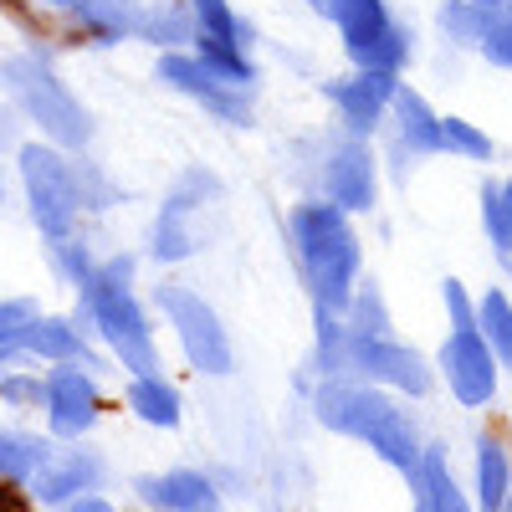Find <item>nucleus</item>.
Segmentation results:
<instances>
[{"label":"nucleus","mask_w":512,"mask_h":512,"mask_svg":"<svg viewBox=\"0 0 512 512\" xmlns=\"http://www.w3.org/2000/svg\"><path fill=\"white\" fill-rule=\"evenodd\" d=\"M134 272L139 262L134 256H108V262L93 267V277L82 282V313L98 328V338L118 354L123 369L134 374H159V344H154V328L149 313L134 297Z\"/></svg>","instance_id":"nucleus-3"},{"label":"nucleus","mask_w":512,"mask_h":512,"mask_svg":"<svg viewBox=\"0 0 512 512\" xmlns=\"http://www.w3.org/2000/svg\"><path fill=\"white\" fill-rule=\"evenodd\" d=\"M415 512H420V507H415Z\"/></svg>","instance_id":"nucleus-44"},{"label":"nucleus","mask_w":512,"mask_h":512,"mask_svg":"<svg viewBox=\"0 0 512 512\" xmlns=\"http://www.w3.org/2000/svg\"><path fill=\"white\" fill-rule=\"evenodd\" d=\"M441 308H446V344L436 349V374L451 390V400L461 410H487L497 400V384H502V364L487 344V333L477 323V297L461 287V277L441 282Z\"/></svg>","instance_id":"nucleus-4"},{"label":"nucleus","mask_w":512,"mask_h":512,"mask_svg":"<svg viewBox=\"0 0 512 512\" xmlns=\"http://www.w3.org/2000/svg\"><path fill=\"white\" fill-rule=\"evenodd\" d=\"M200 512H221V502H210V507H200Z\"/></svg>","instance_id":"nucleus-39"},{"label":"nucleus","mask_w":512,"mask_h":512,"mask_svg":"<svg viewBox=\"0 0 512 512\" xmlns=\"http://www.w3.org/2000/svg\"><path fill=\"white\" fill-rule=\"evenodd\" d=\"M492 6H502V0H492Z\"/></svg>","instance_id":"nucleus-43"},{"label":"nucleus","mask_w":512,"mask_h":512,"mask_svg":"<svg viewBox=\"0 0 512 512\" xmlns=\"http://www.w3.org/2000/svg\"><path fill=\"white\" fill-rule=\"evenodd\" d=\"M0 190H6V180H0Z\"/></svg>","instance_id":"nucleus-42"},{"label":"nucleus","mask_w":512,"mask_h":512,"mask_svg":"<svg viewBox=\"0 0 512 512\" xmlns=\"http://www.w3.org/2000/svg\"><path fill=\"white\" fill-rule=\"evenodd\" d=\"M72 512H113V507H108L103 497H77V502H72Z\"/></svg>","instance_id":"nucleus-36"},{"label":"nucleus","mask_w":512,"mask_h":512,"mask_svg":"<svg viewBox=\"0 0 512 512\" xmlns=\"http://www.w3.org/2000/svg\"><path fill=\"white\" fill-rule=\"evenodd\" d=\"M21 180H26V200H31V221L41 226L47 241H62L77 231L82 210V175L77 159H67L57 144H21Z\"/></svg>","instance_id":"nucleus-8"},{"label":"nucleus","mask_w":512,"mask_h":512,"mask_svg":"<svg viewBox=\"0 0 512 512\" xmlns=\"http://www.w3.org/2000/svg\"><path fill=\"white\" fill-rule=\"evenodd\" d=\"M139 41H149L159 52H195L200 21L190 11V0H149L139 11Z\"/></svg>","instance_id":"nucleus-20"},{"label":"nucleus","mask_w":512,"mask_h":512,"mask_svg":"<svg viewBox=\"0 0 512 512\" xmlns=\"http://www.w3.org/2000/svg\"><path fill=\"white\" fill-rule=\"evenodd\" d=\"M21 354H36V359H52V364H82V369H98L93 349L82 344V328H72L67 318H31L21 328Z\"/></svg>","instance_id":"nucleus-21"},{"label":"nucleus","mask_w":512,"mask_h":512,"mask_svg":"<svg viewBox=\"0 0 512 512\" xmlns=\"http://www.w3.org/2000/svg\"><path fill=\"white\" fill-rule=\"evenodd\" d=\"M139 0H67V26L88 36L93 47H118L139 36Z\"/></svg>","instance_id":"nucleus-18"},{"label":"nucleus","mask_w":512,"mask_h":512,"mask_svg":"<svg viewBox=\"0 0 512 512\" xmlns=\"http://www.w3.org/2000/svg\"><path fill=\"white\" fill-rule=\"evenodd\" d=\"M441 134H446V154L461 159V164H492L497 159V139L487 128H477L472 118H441Z\"/></svg>","instance_id":"nucleus-29"},{"label":"nucleus","mask_w":512,"mask_h":512,"mask_svg":"<svg viewBox=\"0 0 512 512\" xmlns=\"http://www.w3.org/2000/svg\"><path fill=\"white\" fill-rule=\"evenodd\" d=\"M502 512H512V492H507V502H502Z\"/></svg>","instance_id":"nucleus-40"},{"label":"nucleus","mask_w":512,"mask_h":512,"mask_svg":"<svg viewBox=\"0 0 512 512\" xmlns=\"http://www.w3.org/2000/svg\"><path fill=\"white\" fill-rule=\"evenodd\" d=\"M477 323L487 333L502 374H512V287H487L477 297Z\"/></svg>","instance_id":"nucleus-27"},{"label":"nucleus","mask_w":512,"mask_h":512,"mask_svg":"<svg viewBox=\"0 0 512 512\" xmlns=\"http://www.w3.org/2000/svg\"><path fill=\"white\" fill-rule=\"evenodd\" d=\"M492 21H497L492 0H441L436 6V31L456 52H482V41L492 36Z\"/></svg>","instance_id":"nucleus-22"},{"label":"nucleus","mask_w":512,"mask_h":512,"mask_svg":"<svg viewBox=\"0 0 512 512\" xmlns=\"http://www.w3.org/2000/svg\"><path fill=\"white\" fill-rule=\"evenodd\" d=\"M477 210H482V236L487 246L502 256H512V175H487L477 190Z\"/></svg>","instance_id":"nucleus-25"},{"label":"nucleus","mask_w":512,"mask_h":512,"mask_svg":"<svg viewBox=\"0 0 512 512\" xmlns=\"http://www.w3.org/2000/svg\"><path fill=\"white\" fill-rule=\"evenodd\" d=\"M405 88L400 72H379V67H349L323 82V98L333 108V123L349 128L359 139H374L379 128H390L395 93Z\"/></svg>","instance_id":"nucleus-13"},{"label":"nucleus","mask_w":512,"mask_h":512,"mask_svg":"<svg viewBox=\"0 0 512 512\" xmlns=\"http://www.w3.org/2000/svg\"><path fill=\"white\" fill-rule=\"evenodd\" d=\"M221 200V180L210 175L205 164H190L185 175L169 185L159 216H154V231H149V256L154 262H190L200 251V210Z\"/></svg>","instance_id":"nucleus-12"},{"label":"nucleus","mask_w":512,"mask_h":512,"mask_svg":"<svg viewBox=\"0 0 512 512\" xmlns=\"http://www.w3.org/2000/svg\"><path fill=\"white\" fill-rule=\"evenodd\" d=\"M303 6H308L313 16H328V11H333V0H303Z\"/></svg>","instance_id":"nucleus-37"},{"label":"nucleus","mask_w":512,"mask_h":512,"mask_svg":"<svg viewBox=\"0 0 512 512\" xmlns=\"http://www.w3.org/2000/svg\"><path fill=\"white\" fill-rule=\"evenodd\" d=\"M313 374L349 379V318L344 313H313Z\"/></svg>","instance_id":"nucleus-26"},{"label":"nucleus","mask_w":512,"mask_h":512,"mask_svg":"<svg viewBox=\"0 0 512 512\" xmlns=\"http://www.w3.org/2000/svg\"><path fill=\"white\" fill-rule=\"evenodd\" d=\"M128 410H134L144 425H154V431H175V425L185 420L180 390L164 374H134L128 379Z\"/></svg>","instance_id":"nucleus-24"},{"label":"nucleus","mask_w":512,"mask_h":512,"mask_svg":"<svg viewBox=\"0 0 512 512\" xmlns=\"http://www.w3.org/2000/svg\"><path fill=\"white\" fill-rule=\"evenodd\" d=\"M349 379L395 390L405 400H425L436 390V364L425 359L415 344H405L400 333H359L349 328Z\"/></svg>","instance_id":"nucleus-10"},{"label":"nucleus","mask_w":512,"mask_h":512,"mask_svg":"<svg viewBox=\"0 0 512 512\" xmlns=\"http://www.w3.org/2000/svg\"><path fill=\"white\" fill-rule=\"evenodd\" d=\"M349 328L359 333H395V313H390V297H384L379 277H359L354 287V303H349Z\"/></svg>","instance_id":"nucleus-28"},{"label":"nucleus","mask_w":512,"mask_h":512,"mask_svg":"<svg viewBox=\"0 0 512 512\" xmlns=\"http://www.w3.org/2000/svg\"><path fill=\"white\" fill-rule=\"evenodd\" d=\"M139 497L159 512H200L210 502H221L216 482H210L205 472H195V466H175V472H154V477H139L134 482Z\"/></svg>","instance_id":"nucleus-19"},{"label":"nucleus","mask_w":512,"mask_h":512,"mask_svg":"<svg viewBox=\"0 0 512 512\" xmlns=\"http://www.w3.org/2000/svg\"><path fill=\"white\" fill-rule=\"evenodd\" d=\"M0 395L26 405V400H41L47 395V379H31V374H11V379H0Z\"/></svg>","instance_id":"nucleus-34"},{"label":"nucleus","mask_w":512,"mask_h":512,"mask_svg":"<svg viewBox=\"0 0 512 512\" xmlns=\"http://www.w3.org/2000/svg\"><path fill=\"white\" fill-rule=\"evenodd\" d=\"M154 303H159V313L169 318V328H175L180 354L190 359L195 374H205V379L236 374V344H231V333H226L221 313L210 308L195 287H185V282H159V287H154Z\"/></svg>","instance_id":"nucleus-9"},{"label":"nucleus","mask_w":512,"mask_h":512,"mask_svg":"<svg viewBox=\"0 0 512 512\" xmlns=\"http://www.w3.org/2000/svg\"><path fill=\"white\" fill-rule=\"evenodd\" d=\"M410 492H415V507L420 512H477V502L461 492L456 472H451V461H446V446H431L425 441L420 451V466L405 477Z\"/></svg>","instance_id":"nucleus-17"},{"label":"nucleus","mask_w":512,"mask_h":512,"mask_svg":"<svg viewBox=\"0 0 512 512\" xmlns=\"http://www.w3.org/2000/svg\"><path fill=\"white\" fill-rule=\"evenodd\" d=\"M441 118L431 108V98L415 93V88H400L395 93V108H390V159H395V180H405V159H436L446 154V134H441Z\"/></svg>","instance_id":"nucleus-14"},{"label":"nucleus","mask_w":512,"mask_h":512,"mask_svg":"<svg viewBox=\"0 0 512 512\" xmlns=\"http://www.w3.org/2000/svg\"><path fill=\"white\" fill-rule=\"evenodd\" d=\"M52 262H57V272L72 282V287H82V282H88L93 277V251L88 246H82V241H72V236H62V241H52Z\"/></svg>","instance_id":"nucleus-32"},{"label":"nucleus","mask_w":512,"mask_h":512,"mask_svg":"<svg viewBox=\"0 0 512 512\" xmlns=\"http://www.w3.org/2000/svg\"><path fill=\"white\" fill-rule=\"evenodd\" d=\"M338 47L349 67H379V72H405L415 57V26L400 21L390 0H333L328 11Z\"/></svg>","instance_id":"nucleus-7"},{"label":"nucleus","mask_w":512,"mask_h":512,"mask_svg":"<svg viewBox=\"0 0 512 512\" xmlns=\"http://www.w3.org/2000/svg\"><path fill=\"white\" fill-rule=\"evenodd\" d=\"M31 318H36L31 297H11V303H0V349H21V328Z\"/></svg>","instance_id":"nucleus-33"},{"label":"nucleus","mask_w":512,"mask_h":512,"mask_svg":"<svg viewBox=\"0 0 512 512\" xmlns=\"http://www.w3.org/2000/svg\"><path fill=\"white\" fill-rule=\"evenodd\" d=\"M303 159V190L318 200L344 205L349 216H369L379 205V154L374 139H359L349 128H323V134L297 144Z\"/></svg>","instance_id":"nucleus-5"},{"label":"nucleus","mask_w":512,"mask_h":512,"mask_svg":"<svg viewBox=\"0 0 512 512\" xmlns=\"http://www.w3.org/2000/svg\"><path fill=\"white\" fill-rule=\"evenodd\" d=\"M502 272H507V282H512V256H507V262H502Z\"/></svg>","instance_id":"nucleus-38"},{"label":"nucleus","mask_w":512,"mask_h":512,"mask_svg":"<svg viewBox=\"0 0 512 512\" xmlns=\"http://www.w3.org/2000/svg\"><path fill=\"white\" fill-rule=\"evenodd\" d=\"M0 82H6V93L16 98V108L47 134V144H57V149H82L93 139V118H88V108H82L77 98H72V88L67 82L41 62V57H31V52H21V57H6L0 62Z\"/></svg>","instance_id":"nucleus-6"},{"label":"nucleus","mask_w":512,"mask_h":512,"mask_svg":"<svg viewBox=\"0 0 512 512\" xmlns=\"http://www.w3.org/2000/svg\"><path fill=\"white\" fill-rule=\"evenodd\" d=\"M313 415L323 431L369 446L400 477H410L420 466V451H425L420 415L395 390H379V384H364V379H318L313 384Z\"/></svg>","instance_id":"nucleus-2"},{"label":"nucleus","mask_w":512,"mask_h":512,"mask_svg":"<svg viewBox=\"0 0 512 512\" xmlns=\"http://www.w3.org/2000/svg\"><path fill=\"white\" fill-rule=\"evenodd\" d=\"M41 405H47L52 436L77 441V436H88L93 425H98V384H93V374L82 369V364H52Z\"/></svg>","instance_id":"nucleus-15"},{"label":"nucleus","mask_w":512,"mask_h":512,"mask_svg":"<svg viewBox=\"0 0 512 512\" xmlns=\"http://www.w3.org/2000/svg\"><path fill=\"white\" fill-rule=\"evenodd\" d=\"M487 67L497 72H512V0H502L497 6V21H492V36L482 41V52H477Z\"/></svg>","instance_id":"nucleus-31"},{"label":"nucleus","mask_w":512,"mask_h":512,"mask_svg":"<svg viewBox=\"0 0 512 512\" xmlns=\"http://www.w3.org/2000/svg\"><path fill=\"white\" fill-rule=\"evenodd\" d=\"M98 482H103V461L93 451H52L47 466L31 477V492L47 507H67L77 497H88Z\"/></svg>","instance_id":"nucleus-16"},{"label":"nucleus","mask_w":512,"mask_h":512,"mask_svg":"<svg viewBox=\"0 0 512 512\" xmlns=\"http://www.w3.org/2000/svg\"><path fill=\"white\" fill-rule=\"evenodd\" d=\"M47 456H52L47 441L11 431V436H0V477H6V482H31L41 466H47Z\"/></svg>","instance_id":"nucleus-30"},{"label":"nucleus","mask_w":512,"mask_h":512,"mask_svg":"<svg viewBox=\"0 0 512 512\" xmlns=\"http://www.w3.org/2000/svg\"><path fill=\"white\" fill-rule=\"evenodd\" d=\"M287 246L313 313H349L364 277V241L344 205L303 195L287 205Z\"/></svg>","instance_id":"nucleus-1"},{"label":"nucleus","mask_w":512,"mask_h":512,"mask_svg":"<svg viewBox=\"0 0 512 512\" xmlns=\"http://www.w3.org/2000/svg\"><path fill=\"white\" fill-rule=\"evenodd\" d=\"M62 512H72V502H67V507H62Z\"/></svg>","instance_id":"nucleus-41"},{"label":"nucleus","mask_w":512,"mask_h":512,"mask_svg":"<svg viewBox=\"0 0 512 512\" xmlns=\"http://www.w3.org/2000/svg\"><path fill=\"white\" fill-rule=\"evenodd\" d=\"M507 492H512V451L502 431H482L477 436V512H502Z\"/></svg>","instance_id":"nucleus-23"},{"label":"nucleus","mask_w":512,"mask_h":512,"mask_svg":"<svg viewBox=\"0 0 512 512\" xmlns=\"http://www.w3.org/2000/svg\"><path fill=\"white\" fill-rule=\"evenodd\" d=\"M159 82L169 93L190 98L195 108H205L216 123L226 128H251L256 118V93L251 88H236V82L226 72H216L200 52H159Z\"/></svg>","instance_id":"nucleus-11"},{"label":"nucleus","mask_w":512,"mask_h":512,"mask_svg":"<svg viewBox=\"0 0 512 512\" xmlns=\"http://www.w3.org/2000/svg\"><path fill=\"white\" fill-rule=\"evenodd\" d=\"M0 512H31V502L16 492V482H6L0 477Z\"/></svg>","instance_id":"nucleus-35"}]
</instances>
